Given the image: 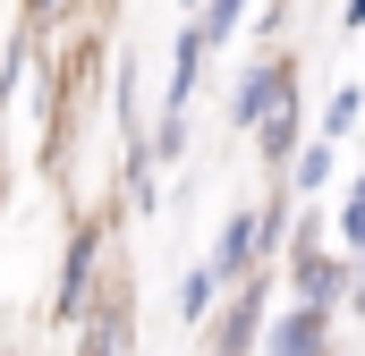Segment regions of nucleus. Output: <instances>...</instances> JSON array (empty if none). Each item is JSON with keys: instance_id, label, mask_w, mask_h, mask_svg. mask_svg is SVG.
<instances>
[{"instance_id": "1", "label": "nucleus", "mask_w": 365, "mask_h": 356, "mask_svg": "<svg viewBox=\"0 0 365 356\" xmlns=\"http://www.w3.org/2000/svg\"><path fill=\"white\" fill-rule=\"evenodd\" d=\"M93 271H102V221H77L68 255H60V288H51V323L60 331H77L93 314Z\"/></svg>"}, {"instance_id": "2", "label": "nucleus", "mask_w": 365, "mask_h": 356, "mask_svg": "<svg viewBox=\"0 0 365 356\" xmlns=\"http://www.w3.org/2000/svg\"><path fill=\"white\" fill-rule=\"evenodd\" d=\"M289 102H297V68H289V60H255V68L238 77L230 119H238V127H264V119H272V110H289Z\"/></svg>"}, {"instance_id": "3", "label": "nucleus", "mask_w": 365, "mask_h": 356, "mask_svg": "<svg viewBox=\"0 0 365 356\" xmlns=\"http://www.w3.org/2000/svg\"><path fill=\"white\" fill-rule=\"evenodd\" d=\"M77 331H86V348H77V356H128V340H136L128 288H102V297H93V314L77 323Z\"/></svg>"}, {"instance_id": "4", "label": "nucleus", "mask_w": 365, "mask_h": 356, "mask_svg": "<svg viewBox=\"0 0 365 356\" xmlns=\"http://www.w3.org/2000/svg\"><path fill=\"white\" fill-rule=\"evenodd\" d=\"M272 238H264V221L255 212H230V229H221V246H212V280H255V255H264Z\"/></svg>"}, {"instance_id": "5", "label": "nucleus", "mask_w": 365, "mask_h": 356, "mask_svg": "<svg viewBox=\"0 0 365 356\" xmlns=\"http://www.w3.org/2000/svg\"><path fill=\"white\" fill-rule=\"evenodd\" d=\"M323 331H331L323 305H289L272 331H264V348H272V356H323Z\"/></svg>"}, {"instance_id": "6", "label": "nucleus", "mask_w": 365, "mask_h": 356, "mask_svg": "<svg viewBox=\"0 0 365 356\" xmlns=\"http://www.w3.org/2000/svg\"><path fill=\"white\" fill-rule=\"evenodd\" d=\"M297 288H306V305H331L340 297V263L323 246H297Z\"/></svg>"}, {"instance_id": "7", "label": "nucleus", "mask_w": 365, "mask_h": 356, "mask_svg": "<svg viewBox=\"0 0 365 356\" xmlns=\"http://www.w3.org/2000/svg\"><path fill=\"white\" fill-rule=\"evenodd\" d=\"M212 297H221V280H212V263H195L179 280V323H212V314H221Z\"/></svg>"}, {"instance_id": "8", "label": "nucleus", "mask_w": 365, "mask_h": 356, "mask_svg": "<svg viewBox=\"0 0 365 356\" xmlns=\"http://www.w3.org/2000/svg\"><path fill=\"white\" fill-rule=\"evenodd\" d=\"M238 17H247V0H204V9H195V34H204V51H212V43H230V34H238Z\"/></svg>"}, {"instance_id": "9", "label": "nucleus", "mask_w": 365, "mask_h": 356, "mask_svg": "<svg viewBox=\"0 0 365 356\" xmlns=\"http://www.w3.org/2000/svg\"><path fill=\"white\" fill-rule=\"evenodd\" d=\"M255 136H264V162H289V145H297V102H289V110H272Z\"/></svg>"}, {"instance_id": "10", "label": "nucleus", "mask_w": 365, "mask_h": 356, "mask_svg": "<svg viewBox=\"0 0 365 356\" xmlns=\"http://www.w3.org/2000/svg\"><path fill=\"white\" fill-rule=\"evenodd\" d=\"M357 102H365L357 85H340V93H331V110H323V145H340V136L357 127Z\"/></svg>"}, {"instance_id": "11", "label": "nucleus", "mask_w": 365, "mask_h": 356, "mask_svg": "<svg viewBox=\"0 0 365 356\" xmlns=\"http://www.w3.org/2000/svg\"><path fill=\"white\" fill-rule=\"evenodd\" d=\"M297 187H323V178H331V145H323V136H314V145H306V153H297Z\"/></svg>"}, {"instance_id": "12", "label": "nucleus", "mask_w": 365, "mask_h": 356, "mask_svg": "<svg viewBox=\"0 0 365 356\" xmlns=\"http://www.w3.org/2000/svg\"><path fill=\"white\" fill-rule=\"evenodd\" d=\"M340 246H365V178H357V195H349V212H340Z\"/></svg>"}, {"instance_id": "13", "label": "nucleus", "mask_w": 365, "mask_h": 356, "mask_svg": "<svg viewBox=\"0 0 365 356\" xmlns=\"http://www.w3.org/2000/svg\"><path fill=\"white\" fill-rule=\"evenodd\" d=\"M51 17H60V0H26V17H17V26H51Z\"/></svg>"}, {"instance_id": "14", "label": "nucleus", "mask_w": 365, "mask_h": 356, "mask_svg": "<svg viewBox=\"0 0 365 356\" xmlns=\"http://www.w3.org/2000/svg\"><path fill=\"white\" fill-rule=\"evenodd\" d=\"M349 26H365V0H349Z\"/></svg>"}, {"instance_id": "15", "label": "nucleus", "mask_w": 365, "mask_h": 356, "mask_svg": "<svg viewBox=\"0 0 365 356\" xmlns=\"http://www.w3.org/2000/svg\"><path fill=\"white\" fill-rule=\"evenodd\" d=\"M0 195H9V170H0Z\"/></svg>"}, {"instance_id": "16", "label": "nucleus", "mask_w": 365, "mask_h": 356, "mask_svg": "<svg viewBox=\"0 0 365 356\" xmlns=\"http://www.w3.org/2000/svg\"><path fill=\"white\" fill-rule=\"evenodd\" d=\"M187 9H204V0H187Z\"/></svg>"}, {"instance_id": "17", "label": "nucleus", "mask_w": 365, "mask_h": 356, "mask_svg": "<svg viewBox=\"0 0 365 356\" xmlns=\"http://www.w3.org/2000/svg\"><path fill=\"white\" fill-rule=\"evenodd\" d=\"M357 297H365V280H357Z\"/></svg>"}]
</instances>
